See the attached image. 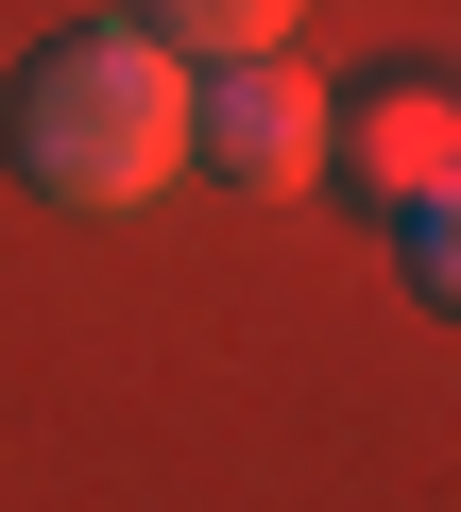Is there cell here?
Returning <instances> with one entry per match:
<instances>
[{
  "instance_id": "obj_1",
  "label": "cell",
  "mask_w": 461,
  "mask_h": 512,
  "mask_svg": "<svg viewBox=\"0 0 461 512\" xmlns=\"http://www.w3.org/2000/svg\"><path fill=\"white\" fill-rule=\"evenodd\" d=\"M18 171L52 205H154L188 171V52L171 35H69L18 69Z\"/></svg>"
},
{
  "instance_id": "obj_4",
  "label": "cell",
  "mask_w": 461,
  "mask_h": 512,
  "mask_svg": "<svg viewBox=\"0 0 461 512\" xmlns=\"http://www.w3.org/2000/svg\"><path fill=\"white\" fill-rule=\"evenodd\" d=\"M291 18H308V0H137V35H171L188 69H222V52H291Z\"/></svg>"
},
{
  "instance_id": "obj_3",
  "label": "cell",
  "mask_w": 461,
  "mask_h": 512,
  "mask_svg": "<svg viewBox=\"0 0 461 512\" xmlns=\"http://www.w3.org/2000/svg\"><path fill=\"white\" fill-rule=\"evenodd\" d=\"M325 137H342V154H359L393 205H427V188L461 171V86H410V69H393V86H376L359 120H325Z\"/></svg>"
},
{
  "instance_id": "obj_2",
  "label": "cell",
  "mask_w": 461,
  "mask_h": 512,
  "mask_svg": "<svg viewBox=\"0 0 461 512\" xmlns=\"http://www.w3.org/2000/svg\"><path fill=\"white\" fill-rule=\"evenodd\" d=\"M188 154H222L240 188H308L325 171V86L291 52H222V69H188Z\"/></svg>"
},
{
  "instance_id": "obj_5",
  "label": "cell",
  "mask_w": 461,
  "mask_h": 512,
  "mask_svg": "<svg viewBox=\"0 0 461 512\" xmlns=\"http://www.w3.org/2000/svg\"><path fill=\"white\" fill-rule=\"evenodd\" d=\"M410 274H427V308H461V171L410 205Z\"/></svg>"
}]
</instances>
